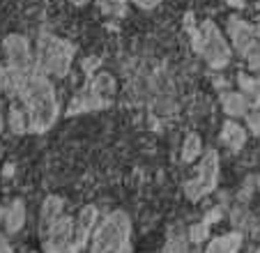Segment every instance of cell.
<instances>
[{
	"mask_svg": "<svg viewBox=\"0 0 260 253\" xmlns=\"http://www.w3.org/2000/svg\"><path fill=\"white\" fill-rule=\"evenodd\" d=\"M201 152H203V145H201L198 134H189L187 141H184V147H182V159H184V164H191L196 156H201Z\"/></svg>",
	"mask_w": 260,
	"mask_h": 253,
	"instance_id": "obj_18",
	"label": "cell"
},
{
	"mask_svg": "<svg viewBox=\"0 0 260 253\" xmlns=\"http://www.w3.org/2000/svg\"><path fill=\"white\" fill-rule=\"evenodd\" d=\"M246 0H228V5H233V7H242Z\"/></svg>",
	"mask_w": 260,
	"mask_h": 253,
	"instance_id": "obj_23",
	"label": "cell"
},
{
	"mask_svg": "<svg viewBox=\"0 0 260 253\" xmlns=\"http://www.w3.org/2000/svg\"><path fill=\"white\" fill-rule=\"evenodd\" d=\"M10 124L16 134H23L25 129H30V120H28V111L25 106H12V113H10Z\"/></svg>",
	"mask_w": 260,
	"mask_h": 253,
	"instance_id": "obj_17",
	"label": "cell"
},
{
	"mask_svg": "<svg viewBox=\"0 0 260 253\" xmlns=\"http://www.w3.org/2000/svg\"><path fill=\"white\" fill-rule=\"evenodd\" d=\"M25 224V205L23 200H14L10 207L5 209V228L7 233H19Z\"/></svg>",
	"mask_w": 260,
	"mask_h": 253,
	"instance_id": "obj_15",
	"label": "cell"
},
{
	"mask_svg": "<svg viewBox=\"0 0 260 253\" xmlns=\"http://www.w3.org/2000/svg\"><path fill=\"white\" fill-rule=\"evenodd\" d=\"M94 221H97V209H94L92 205H88V207L81 209L76 224L72 226V253H76V251L83 248V244L88 242L90 233H92Z\"/></svg>",
	"mask_w": 260,
	"mask_h": 253,
	"instance_id": "obj_11",
	"label": "cell"
},
{
	"mask_svg": "<svg viewBox=\"0 0 260 253\" xmlns=\"http://www.w3.org/2000/svg\"><path fill=\"white\" fill-rule=\"evenodd\" d=\"M240 88L249 102V113H246L249 129L253 134H260V78L240 76Z\"/></svg>",
	"mask_w": 260,
	"mask_h": 253,
	"instance_id": "obj_10",
	"label": "cell"
},
{
	"mask_svg": "<svg viewBox=\"0 0 260 253\" xmlns=\"http://www.w3.org/2000/svg\"><path fill=\"white\" fill-rule=\"evenodd\" d=\"M255 253H260V248H258V251H255Z\"/></svg>",
	"mask_w": 260,
	"mask_h": 253,
	"instance_id": "obj_27",
	"label": "cell"
},
{
	"mask_svg": "<svg viewBox=\"0 0 260 253\" xmlns=\"http://www.w3.org/2000/svg\"><path fill=\"white\" fill-rule=\"evenodd\" d=\"M221 104H223V111L228 113L231 117H237V115H244L249 113V102L242 92H226L221 94Z\"/></svg>",
	"mask_w": 260,
	"mask_h": 253,
	"instance_id": "obj_14",
	"label": "cell"
},
{
	"mask_svg": "<svg viewBox=\"0 0 260 253\" xmlns=\"http://www.w3.org/2000/svg\"><path fill=\"white\" fill-rule=\"evenodd\" d=\"M25 111H28L30 129L32 132H46L58 117V102H55V92L51 81L46 78L44 72L35 69L28 78L23 94H21Z\"/></svg>",
	"mask_w": 260,
	"mask_h": 253,
	"instance_id": "obj_1",
	"label": "cell"
},
{
	"mask_svg": "<svg viewBox=\"0 0 260 253\" xmlns=\"http://www.w3.org/2000/svg\"><path fill=\"white\" fill-rule=\"evenodd\" d=\"M3 49L7 55V67L19 69V72H32V53H30V44L23 35H10Z\"/></svg>",
	"mask_w": 260,
	"mask_h": 253,
	"instance_id": "obj_9",
	"label": "cell"
},
{
	"mask_svg": "<svg viewBox=\"0 0 260 253\" xmlns=\"http://www.w3.org/2000/svg\"><path fill=\"white\" fill-rule=\"evenodd\" d=\"M228 33H231L235 49L246 58L249 67L260 69V28L258 25H251L246 21L233 16L228 21Z\"/></svg>",
	"mask_w": 260,
	"mask_h": 253,
	"instance_id": "obj_6",
	"label": "cell"
},
{
	"mask_svg": "<svg viewBox=\"0 0 260 253\" xmlns=\"http://www.w3.org/2000/svg\"><path fill=\"white\" fill-rule=\"evenodd\" d=\"M97 5L111 19L113 16H124V12H127V3L124 0H97Z\"/></svg>",
	"mask_w": 260,
	"mask_h": 253,
	"instance_id": "obj_19",
	"label": "cell"
},
{
	"mask_svg": "<svg viewBox=\"0 0 260 253\" xmlns=\"http://www.w3.org/2000/svg\"><path fill=\"white\" fill-rule=\"evenodd\" d=\"M207 228H210V224H207V221H205V224H198L196 228L191 230V242H201V239L207 235Z\"/></svg>",
	"mask_w": 260,
	"mask_h": 253,
	"instance_id": "obj_20",
	"label": "cell"
},
{
	"mask_svg": "<svg viewBox=\"0 0 260 253\" xmlns=\"http://www.w3.org/2000/svg\"><path fill=\"white\" fill-rule=\"evenodd\" d=\"M0 132H3V106H0Z\"/></svg>",
	"mask_w": 260,
	"mask_h": 253,
	"instance_id": "obj_26",
	"label": "cell"
},
{
	"mask_svg": "<svg viewBox=\"0 0 260 253\" xmlns=\"http://www.w3.org/2000/svg\"><path fill=\"white\" fill-rule=\"evenodd\" d=\"M240 244H242L240 233H228V235H221V237L212 239L205 253H237L240 251Z\"/></svg>",
	"mask_w": 260,
	"mask_h": 253,
	"instance_id": "obj_13",
	"label": "cell"
},
{
	"mask_svg": "<svg viewBox=\"0 0 260 253\" xmlns=\"http://www.w3.org/2000/svg\"><path fill=\"white\" fill-rule=\"evenodd\" d=\"M115 92V81L108 74H97L92 81L81 90L69 104V113H83V111H99V108L111 106Z\"/></svg>",
	"mask_w": 260,
	"mask_h": 253,
	"instance_id": "obj_5",
	"label": "cell"
},
{
	"mask_svg": "<svg viewBox=\"0 0 260 253\" xmlns=\"http://www.w3.org/2000/svg\"><path fill=\"white\" fill-rule=\"evenodd\" d=\"M187 28L193 37V49L205 58L207 65H212V67H226L231 62V49H228L226 39L221 37V30L212 21H203L198 28L191 25V21H187Z\"/></svg>",
	"mask_w": 260,
	"mask_h": 253,
	"instance_id": "obj_2",
	"label": "cell"
},
{
	"mask_svg": "<svg viewBox=\"0 0 260 253\" xmlns=\"http://www.w3.org/2000/svg\"><path fill=\"white\" fill-rule=\"evenodd\" d=\"M132 3H136V5L143 7V10H152V7L159 5V0H132Z\"/></svg>",
	"mask_w": 260,
	"mask_h": 253,
	"instance_id": "obj_21",
	"label": "cell"
},
{
	"mask_svg": "<svg viewBox=\"0 0 260 253\" xmlns=\"http://www.w3.org/2000/svg\"><path fill=\"white\" fill-rule=\"evenodd\" d=\"M60 209H62V200L55 198V196H49V198L44 200V207H42V228H46L51 221L58 219Z\"/></svg>",
	"mask_w": 260,
	"mask_h": 253,
	"instance_id": "obj_16",
	"label": "cell"
},
{
	"mask_svg": "<svg viewBox=\"0 0 260 253\" xmlns=\"http://www.w3.org/2000/svg\"><path fill=\"white\" fill-rule=\"evenodd\" d=\"M129 235H132L129 216L124 212H113L99 226L92 242V253H129L132 248Z\"/></svg>",
	"mask_w": 260,
	"mask_h": 253,
	"instance_id": "obj_3",
	"label": "cell"
},
{
	"mask_svg": "<svg viewBox=\"0 0 260 253\" xmlns=\"http://www.w3.org/2000/svg\"><path fill=\"white\" fill-rule=\"evenodd\" d=\"M69 3H74V5H85L88 0H69Z\"/></svg>",
	"mask_w": 260,
	"mask_h": 253,
	"instance_id": "obj_24",
	"label": "cell"
},
{
	"mask_svg": "<svg viewBox=\"0 0 260 253\" xmlns=\"http://www.w3.org/2000/svg\"><path fill=\"white\" fill-rule=\"evenodd\" d=\"M74 58V46L55 35H42L37 42V69L51 76H67Z\"/></svg>",
	"mask_w": 260,
	"mask_h": 253,
	"instance_id": "obj_4",
	"label": "cell"
},
{
	"mask_svg": "<svg viewBox=\"0 0 260 253\" xmlns=\"http://www.w3.org/2000/svg\"><path fill=\"white\" fill-rule=\"evenodd\" d=\"M216 182H219V154H216V150H207L203 154L201 166H198L196 177L184 184V194L189 200H201L203 196L214 191Z\"/></svg>",
	"mask_w": 260,
	"mask_h": 253,
	"instance_id": "obj_7",
	"label": "cell"
},
{
	"mask_svg": "<svg viewBox=\"0 0 260 253\" xmlns=\"http://www.w3.org/2000/svg\"><path fill=\"white\" fill-rule=\"evenodd\" d=\"M0 221H5V209L0 207Z\"/></svg>",
	"mask_w": 260,
	"mask_h": 253,
	"instance_id": "obj_25",
	"label": "cell"
},
{
	"mask_svg": "<svg viewBox=\"0 0 260 253\" xmlns=\"http://www.w3.org/2000/svg\"><path fill=\"white\" fill-rule=\"evenodd\" d=\"M72 221L60 214L55 221H51L46 228H42L46 253H67L72 251Z\"/></svg>",
	"mask_w": 260,
	"mask_h": 253,
	"instance_id": "obj_8",
	"label": "cell"
},
{
	"mask_svg": "<svg viewBox=\"0 0 260 253\" xmlns=\"http://www.w3.org/2000/svg\"><path fill=\"white\" fill-rule=\"evenodd\" d=\"M221 143L226 147H231V150H240V147L246 143V132L237 124V122L228 120L226 124H223V132H221Z\"/></svg>",
	"mask_w": 260,
	"mask_h": 253,
	"instance_id": "obj_12",
	"label": "cell"
},
{
	"mask_svg": "<svg viewBox=\"0 0 260 253\" xmlns=\"http://www.w3.org/2000/svg\"><path fill=\"white\" fill-rule=\"evenodd\" d=\"M0 253H12V246L5 237H0Z\"/></svg>",
	"mask_w": 260,
	"mask_h": 253,
	"instance_id": "obj_22",
	"label": "cell"
}]
</instances>
